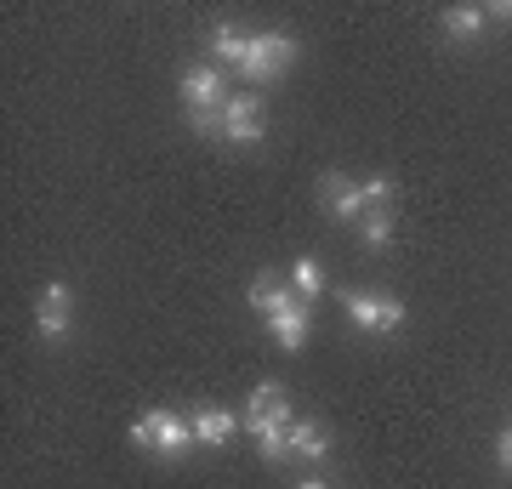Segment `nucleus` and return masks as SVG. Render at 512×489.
<instances>
[{
	"label": "nucleus",
	"instance_id": "obj_1",
	"mask_svg": "<svg viewBox=\"0 0 512 489\" xmlns=\"http://www.w3.org/2000/svg\"><path fill=\"white\" fill-rule=\"evenodd\" d=\"M131 444L165 455V461H177V455H188L200 438H194V421L177 416V410H148V416L131 421Z\"/></svg>",
	"mask_w": 512,
	"mask_h": 489
},
{
	"label": "nucleus",
	"instance_id": "obj_2",
	"mask_svg": "<svg viewBox=\"0 0 512 489\" xmlns=\"http://www.w3.org/2000/svg\"><path fill=\"white\" fill-rule=\"evenodd\" d=\"M342 308H348V319L359 330H376V336H387V330L404 325V302L399 296H370V290H342Z\"/></svg>",
	"mask_w": 512,
	"mask_h": 489
},
{
	"label": "nucleus",
	"instance_id": "obj_3",
	"mask_svg": "<svg viewBox=\"0 0 512 489\" xmlns=\"http://www.w3.org/2000/svg\"><path fill=\"white\" fill-rule=\"evenodd\" d=\"M291 57H296V40L291 35H251V52H245V80H279V74L291 69Z\"/></svg>",
	"mask_w": 512,
	"mask_h": 489
},
{
	"label": "nucleus",
	"instance_id": "obj_4",
	"mask_svg": "<svg viewBox=\"0 0 512 489\" xmlns=\"http://www.w3.org/2000/svg\"><path fill=\"white\" fill-rule=\"evenodd\" d=\"M222 137L239 143V148L262 143V137H268V126H262V97H251V91L228 97V103H222Z\"/></svg>",
	"mask_w": 512,
	"mask_h": 489
},
{
	"label": "nucleus",
	"instance_id": "obj_5",
	"mask_svg": "<svg viewBox=\"0 0 512 489\" xmlns=\"http://www.w3.org/2000/svg\"><path fill=\"white\" fill-rule=\"evenodd\" d=\"M245 427H251L256 438L274 433V427H291V393L279 387V381H262L251 393V410H245Z\"/></svg>",
	"mask_w": 512,
	"mask_h": 489
},
{
	"label": "nucleus",
	"instance_id": "obj_6",
	"mask_svg": "<svg viewBox=\"0 0 512 489\" xmlns=\"http://www.w3.org/2000/svg\"><path fill=\"white\" fill-rule=\"evenodd\" d=\"M319 200H325V211L336 222H365V182H348L342 171H325L319 177Z\"/></svg>",
	"mask_w": 512,
	"mask_h": 489
},
{
	"label": "nucleus",
	"instance_id": "obj_7",
	"mask_svg": "<svg viewBox=\"0 0 512 489\" xmlns=\"http://www.w3.org/2000/svg\"><path fill=\"white\" fill-rule=\"evenodd\" d=\"M183 103H188V114L222 109V103H228V86H222L217 63H194V69H183Z\"/></svg>",
	"mask_w": 512,
	"mask_h": 489
},
{
	"label": "nucleus",
	"instance_id": "obj_8",
	"mask_svg": "<svg viewBox=\"0 0 512 489\" xmlns=\"http://www.w3.org/2000/svg\"><path fill=\"white\" fill-rule=\"evenodd\" d=\"M69 308H74L69 285H46V290H40V302H35V330L46 336V342H63V336H69Z\"/></svg>",
	"mask_w": 512,
	"mask_h": 489
},
{
	"label": "nucleus",
	"instance_id": "obj_9",
	"mask_svg": "<svg viewBox=\"0 0 512 489\" xmlns=\"http://www.w3.org/2000/svg\"><path fill=\"white\" fill-rule=\"evenodd\" d=\"M268 336H274V342L285 347V353H296V347L308 342V302L296 296V302H291L285 313H274V319H268Z\"/></svg>",
	"mask_w": 512,
	"mask_h": 489
},
{
	"label": "nucleus",
	"instance_id": "obj_10",
	"mask_svg": "<svg viewBox=\"0 0 512 489\" xmlns=\"http://www.w3.org/2000/svg\"><path fill=\"white\" fill-rule=\"evenodd\" d=\"M239 433V421L228 416V410H217V404H205V410H194V438H200L205 450H222L228 438Z\"/></svg>",
	"mask_w": 512,
	"mask_h": 489
},
{
	"label": "nucleus",
	"instance_id": "obj_11",
	"mask_svg": "<svg viewBox=\"0 0 512 489\" xmlns=\"http://www.w3.org/2000/svg\"><path fill=\"white\" fill-rule=\"evenodd\" d=\"M291 302H296V296H291L285 285H279V273H256V279H251V308L262 313V319H274V313H285Z\"/></svg>",
	"mask_w": 512,
	"mask_h": 489
},
{
	"label": "nucleus",
	"instance_id": "obj_12",
	"mask_svg": "<svg viewBox=\"0 0 512 489\" xmlns=\"http://www.w3.org/2000/svg\"><path fill=\"white\" fill-rule=\"evenodd\" d=\"M245 52H251V35H245V29H234V23H217V29H211V57H217V63L245 69Z\"/></svg>",
	"mask_w": 512,
	"mask_h": 489
},
{
	"label": "nucleus",
	"instance_id": "obj_13",
	"mask_svg": "<svg viewBox=\"0 0 512 489\" xmlns=\"http://www.w3.org/2000/svg\"><path fill=\"white\" fill-rule=\"evenodd\" d=\"M285 438H291V455H302V461H325V455H330V438H325L319 421H296Z\"/></svg>",
	"mask_w": 512,
	"mask_h": 489
},
{
	"label": "nucleus",
	"instance_id": "obj_14",
	"mask_svg": "<svg viewBox=\"0 0 512 489\" xmlns=\"http://www.w3.org/2000/svg\"><path fill=\"white\" fill-rule=\"evenodd\" d=\"M478 29H484V6H450L444 12V35L450 40H478Z\"/></svg>",
	"mask_w": 512,
	"mask_h": 489
},
{
	"label": "nucleus",
	"instance_id": "obj_15",
	"mask_svg": "<svg viewBox=\"0 0 512 489\" xmlns=\"http://www.w3.org/2000/svg\"><path fill=\"white\" fill-rule=\"evenodd\" d=\"M291 285L302 302H313L319 290H325V273H319V256H296V268H291Z\"/></svg>",
	"mask_w": 512,
	"mask_h": 489
},
{
	"label": "nucleus",
	"instance_id": "obj_16",
	"mask_svg": "<svg viewBox=\"0 0 512 489\" xmlns=\"http://www.w3.org/2000/svg\"><path fill=\"white\" fill-rule=\"evenodd\" d=\"M359 239H365L370 251H382L387 239H393V211H365V222H359Z\"/></svg>",
	"mask_w": 512,
	"mask_h": 489
},
{
	"label": "nucleus",
	"instance_id": "obj_17",
	"mask_svg": "<svg viewBox=\"0 0 512 489\" xmlns=\"http://www.w3.org/2000/svg\"><path fill=\"white\" fill-rule=\"evenodd\" d=\"M365 205L370 211H387V205H393V177H370L365 182Z\"/></svg>",
	"mask_w": 512,
	"mask_h": 489
},
{
	"label": "nucleus",
	"instance_id": "obj_18",
	"mask_svg": "<svg viewBox=\"0 0 512 489\" xmlns=\"http://www.w3.org/2000/svg\"><path fill=\"white\" fill-rule=\"evenodd\" d=\"M188 126H194V137H222V109H200V114H188Z\"/></svg>",
	"mask_w": 512,
	"mask_h": 489
},
{
	"label": "nucleus",
	"instance_id": "obj_19",
	"mask_svg": "<svg viewBox=\"0 0 512 489\" xmlns=\"http://www.w3.org/2000/svg\"><path fill=\"white\" fill-rule=\"evenodd\" d=\"M495 461H501V472H512V427L501 433V444H495Z\"/></svg>",
	"mask_w": 512,
	"mask_h": 489
},
{
	"label": "nucleus",
	"instance_id": "obj_20",
	"mask_svg": "<svg viewBox=\"0 0 512 489\" xmlns=\"http://www.w3.org/2000/svg\"><path fill=\"white\" fill-rule=\"evenodd\" d=\"M484 18H501V23H512V0H495V6H484Z\"/></svg>",
	"mask_w": 512,
	"mask_h": 489
},
{
	"label": "nucleus",
	"instance_id": "obj_21",
	"mask_svg": "<svg viewBox=\"0 0 512 489\" xmlns=\"http://www.w3.org/2000/svg\"><path fill=\"white\" fill-rule=\"evenodd\" d=\"M296 489H330V484H325V478H302Z\"/></svg>",
	"mask_w": 512,
	"mask_h": 489
}]
</instances>
